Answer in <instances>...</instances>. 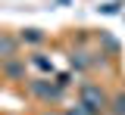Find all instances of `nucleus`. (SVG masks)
<instances>
[{"mask_svg": "<svg viewBox=\"0 0 125 115\" xmlns=\"http://www.w3.org/2000/svg\"><path fill=\"white\" fill-rule=\"evenodd\" d=\"M78 103H84L94 115H103L109 109V99H106V93H103L100 84H81L78 87Z\"/></svg>", "mask_w": 125, "mask_h": 115, "instance_id": "nucleus-1", "label": "nucleus"}, {"mask_svg": "<svg viewBox=\"0 0 125 115\" xmlns=\"http://www.w3.org/2000/svg\"><path fill=\"white\" fill-rule=\"evenodd\" d=\"M28 90H31L38 99H44V103H53V99L62 97V84H60V81H47V78L28 81Z\"/></svg>", "mask_w": 125, "mask_h": 115, "instance_id": "nucleus-2", "label": "nucleus"}, {"mask_svg": "<svg viewBox=\"0 0 125 115\" xmlns=\"http://www.w3.org/2000/svg\"><path fill=\"white\" fill-rule=\"evenodd\" d=\"M16 50H19V37L0 31V59H3V62H6V59H16Z\"/></svg>", "mask_w": 125, "mask_h": 115, "instance_id": "nucleus-3", "label": "nucleus"}, {"mask_svg": "<svg viewBox=\"0 0 125 115\" xmlns=\"http://www.w3.org/2000/svg\"><path fill=\"white\" fill-rule=\"evenodd\" d=\"M62 115H94V112L88 109V106H84V103H75V106H69V109H66Z\"/></svg>", "mask_w": 125, "mask_h": 115, "instance_id": "nucleus-4", "label": "nucleus"}, {"mask_svg": "<svg viewBox=\"0 0 125 115\" xmlns=\"http://www.w3.org/2000/svg\"><path fill=\"white\" fill-rule=\"evenodd\" d=\"M22 41H31V44H38V41H44V34L38 31V28H28V31H22Z\"/></svg>", "mask_w": 125, "mask_h": 115, "instance_id": "nucleus-5", "label": "nucleus"}, {"mask_svg": "<svg viewBox=\"0 0 125 115\" xmlns=\"http://www.w3.org/2000/svg\"><path fill=\"white\" fill-rule=\"evenodd\" d=\"M113 115H125V93H119L113 99Z\"/></svg>", "mask_w": 125, "mask_h": 115, "instance_id": "nucleus-6", "label": "nucleus"}, {"mask_svg": "<svg viewBox=\"0 0 125 115\" xmlns=\"http://www.w3.org/2000/svg\"><path fill=\"white\" fill-rule=\"evenodd\" d=\"M22 72H25L22 66H16L13 59H6V75H13V78H16V75H22Z\"/></svg>", "mask_w": 125, "mask_h": 115, "instance_id": "nucleus-7", "label": "nucleus"}, {"mask_svg": "<svg viewBox=\"0 0 125 115\" xmlns=\"http://www.w3.org/2000/svg\"><path fill=\"white\" fill-rule=\"evenodd\" d=\"M34 66H38V68H44V72H53V66L47 62L44 56H34Z\"/></svg>", "mask_w": 125, "mask_h": 115, "instance_id": "nucleus-8", "label": "nucleus"}, {"mask_svg": "<svg viewBox=\"0 0 125 115\" xmlns=\"http://www.w3.org/2000/svg\"><path fill=\"white\" fill-rule=\"evenodd\" d=\"M119 6H122V3H106V6H103V13H119Z\"/></svg>", "mask_w": 125, "mask_h": 115, "instance_id": "nucleus-9", "label": "nucleus"}, {"mask_svg": "<svg viewBox=\"0 0 125 115\" xmlns=\"http://www.w3.org/2000/svg\"><path fill=\"white\" fill-rule=\"evenodd\" d=\"M44 115H60V112H44Z\"/></svg>", "mask_w": 125, "mask_h": 115, "instance_id": "nucleus-10", "label": "nucleus"}]
</instances>
